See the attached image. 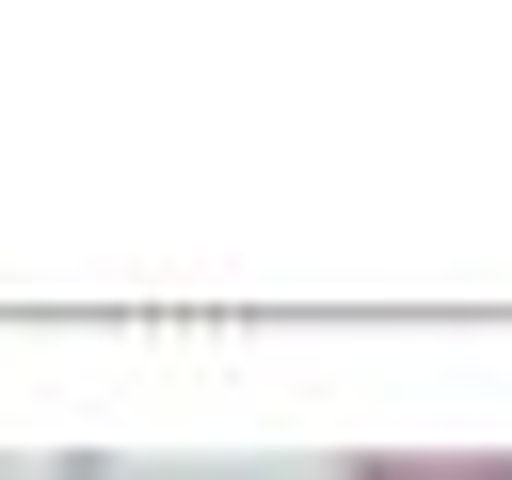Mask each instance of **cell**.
Returning <instances> with one entry per match:
<instances>
[{
    "mask_svg": "<svg viewBox=\"0 0 512 480\" xmlns=\"http://www.w3.org/2000/svg\"><path fill=\"white\" fill-rule=\"evenodd\" d=\"M352 480H512V448H384V464H352Z\"/></svg>",
    "mask_w": 512,
    "mask_h": 480,
    "instance_id": "obj_1",
    "label": "cell"
}]
</instances>
